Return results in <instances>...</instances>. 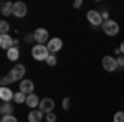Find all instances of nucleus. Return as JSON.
<instances>
[{
    "label": "nucleus",
    "mask_w": 124,
    "mask_h": 122,
    "mask_svg": "<svg viewBox=\"0 0 124 122\" xmlns=\"http://www.w3.org/2000/svg\"><path fill=\"white\" fill-rule=\"evenodd\" d=\"M50 50L46 45H35L31 48V56L35 58L37 61H46V58L50 56Z\"/></svg>",
    "instance_id": "f257e3e1"
},
{
    "label": "nucleus",
    "mask_w": 124,
    "mask_h": 122,
    "mask_svg": "<svg viewBox=\"0 0 124 122\" xmlns=\"http://www.w3.org/2000/svg\"><path fill=\"white\" fill-rule=\"evenodd\" d=\"M103 31L109 36H114L119 33V25L116 20H108V22H103Z\"/></svg>",
    "instance_id": "f03ea898"
},
{
    "label": "nucleus",
    "mask_w": 124,
    "mask_h": 122,
    "mask_svg": "<svg viewBox=\"0 0 124 122\" xmlns=\"http://www.w3.org/2000/svg\"><path fill=\"white\" fill-rule=\"evenodd\" d=\"M86 18H88V22H89L93 27H99V25H103V17H101V13L96 12V10H88Z\"/></svg>",
    "instance_id": "7ed1b4c3"
},
{
    "label": "nucleus",
    "mask_w": 124,
    "mask_h": 122,
    "mask_svg": "<svg viewBox=\"0 0 124 122\" xmlns=\"http://www.w3.org/2000/svg\"><path fill=\"white\" fill-rule=\"evenodd\" d=\"M10 76L13 81H23V76H25V66L23 65H15L10 69Z\"/></svg>",
    "instance_id": "20e7f679"
},
{
    "label": "nucleus",
    "mask_w": 124,
    "mask_h": 122,
    "mask_svg": "<svg viewBox=\"0 0 124 122\" xmlns=\"http://www.w3.org/2000/svg\"><path fill=\"white\" fill-rule=\"evenodd\" d=\"M33 35H35V41H37V45H45L50 41V36H48V31L45 28H37L33 31Z\"/></svg>",
    "instance_id": "39448f33"
},
{
    "label": "nucleus",
    "mask_w": 124,
    "mask_h": 122,
    "mask_svg": "<svg viewBox=\"0 0 124 122\" xmlns=\"http://www.w3.org/2000/svg\"><path fill=\"white\" fill-rule=\"evenodd\" d=\"M103 68H104L106 71H116V68H119L117 65V58L114 56H104L103 58Z\"/></svg>",
    "instance_id": "423d86ee"
},
{
    "label": "nucleus",
    "mask_w": 124,
    "mask_h": 122,
    "mask_svg": "<svg viewBox=\"0 0 124 122\" xmlns=\"http://www.w3.org/2000/svg\"><path fill=\"white\" fill-rule=\"evenodd\" d=\"M53 107H55V101H53V99H50V97L41 99V102H40V106H38V109H40L43 114L53 112Z\"/></svg>",
    "instance_id": "0eeeda50"
},
{
    "label": "nucleus",
    "mask_w": 124,
    "mask_h": 122,
    "mask_svg": "<svg viewBox=\"0 0 124 122\" xmlns=\"http://www.w3.org/2000/svg\"><path fill=\"white\" fill-rule=\"evenodd\" d=\"M12 15H15L17 18H23L27 15V5L23 2H15L13 3V10H12Z\"/></svg>",
    "instance_id": "6e6552de"
},
{
    "label": "nucleus",
    "mask_w": 124,
    "mask_h": 122,
    "mask_svg": "<svg viewBox=\"0 0 124 122\" xmlns=\"http://www.w3.org/2000/svg\"><path fill=\"white\" fill-rule=\"evenodd\" d=\"M46 46H48V50H50V53L53 55V53H56V51H60V50L63 48V40H61V38H51L46 43Z\"/></svg>",
    "instance_id": "1a4fd4ad"
},
{
    "label": "nucleus",
    "mask_w": 124,
    "mask_h": 122,
    "mask_svg": "<svg viewBox=\"0 0 124 122\" xmlns=\"http://www.w3.org/2000/svg\"><path fill=\"white\" fill-rule=\"evenodd\" d=\"M33 89H35L33 81H30V79H23V81H20V91L25 93L27 96H28V94H33Z\"/></svg>",
    "instance_id": "9d476101"
},
{
    "label": "nucleus",
    "mask_w": 124,
    "mask_h": 122,
    "mask_svg": "<svg viewBox=\"0 0 124 122\" xmlns=\"http://www.w3.org/2000/svg\"><path fill=\"white\" fill-rule=\"evenodd\" d=\"M13 97H15V93H13L10 87H0V99H2L3 102L13 101Z\"/></svg>",
    "instance_id": "9b49d317"
},
{
    "label": "nucleus",
    "mask_w": 124,
    "mask_h": 122,
    "mask_svg": "<svg viewBox=\"0 0 124 122\" xmlns=\"http://www.w3.org/2000/svg\"><path fill=\"white\" fill-rule=\"evenodd\" d=\"M12 46H13V38H10V35H0V48L8 51Z\"/></svg>",
    "instance_id": "f8f14e48"
},
{
    "label": "nucleus",
    "mask_w": 124,
    "mask_h": 122,
    "mask_svg": "<svg viewBox=\"0 0 124 122\" xmlns=\"http://www.w3.org/2000/svg\"><path fill=\"white\" fill-rule=\"evenodd\" d=\"M43 119V112L40 109H31L28 114V122H41Z\"/></svg>",
    "instance_id": "ddd939ff"
},
{
    "label": "nucleus",
    "mask_w": 124,
    "mask_h": 122,
    "mask_svg": "<svg viewBox=\"0 0 124 122\" xmlns=\"http://www.w3.org/2000/svg\"><path fill=\"white\" fill-rule=\"evenodd\" d=\"M40 102H41V101L38 99V96L33 93V94H28V96H27V102L25 104H27L28 107H31V109H35L37 106H40Z\"/></svg>",
    "instance_id": "4468645a"
},
{
    "label": "nucleus",
    "mask_w": 124,
    "mask_h": 122,
    "mask_svg": "<svg viewBox=\"0 0 124 122\" xmlns=\"http://www.w3.org/2000/svg\"><path fill=\"white\" fill-rule=\"evenodd\" d=\"M12 10H13V3H12V2H2L0 12H2L3 17H8L10 13H12Z\"/></svg>",
    "instance_id": "2eb2a0df"
},
{
    "label": "nucleus",
    "mask_w": 124,
    "mask_h": 122,
    "mask_svg": "<svg viewBox=\"0 0 124 122\" xmlns=\"http://www.w3.org/2000/svg\"><path fill=\"white\" fill-rule=\"evenodd\" d=\"M0 112H2V115H12L13 114V106L10 102H3L0 106Z\"/></svg>",
    "instance_id": "dca6fc26"
},
{
    "label": "nucleus",
    "mask_w": 124,
    "mask_h": 122,
    "mask_svg": "<svg viewBox=\"0 0 124 122\" xmlns=\"http://www.w3.org/2000/svg\"><path fill=\"white\" fill-rule=\"evenodd\" d=\"M18 56H20V50H18V48L12 46L8 51H7V58H8L10 61H17V59H18Z\"/></svg>",
    "instance_id": "f3484780"
},
{
    "label": "nucleus",
    "mask_w": 124,
    "mask_h": 122,
    "mask_svg": "<svg viewBox=\"0 0 124 122\" xmlns=\"http://www.w3.org/2000/svg\"><path fill=\"white\" fill-rule=\"evenodd\" d=\"M13 101L17 104H23V102H27V94L25 93H15V97H13Z\"/></svg>",
    "instance_id": "a211bd4d"
},
{
    "label": "nucleus",
    "mask_w": 124,
    "mask_h": 122,
    "mask_svg": "<svg viewBox=\"0 0 124 122\" xmlns=\"http://www.w3.org/2000/svg\"><path fill=\"white\" fill-rule=\"evenodd\" d=\"M0 31H2V35H8V31H10V23L8 22H5V20L0 22Z\"/></svg>",
    "instance_id": "6ab92c4d"
},
{
    "label": "nucleus",
    "mask_w": 124,
    "mask_h": 122,
    "mask_svg": "<svg viewBox=\"0 0 124 122\" xmlns=\"http://www.w3.org/2000/svg\"><path fill=\"white\" fill-rule=\"evenodd\" d=\"M10 83H13V79H12V76H10V74L3 76V78L0 79V84H2V87H7V84H10Z\"/></svg>",
    "instance_id": "aec40b11"
},
{
    "label": "nucleus",
    "mask_w": 124,
    "mask_h": 122,
    "mask_svg": "<svg viewBox=\"0 0 124 122\" xmlns=\"http://www.w3.org/2000/svg\"><path fill=\"white\" fill-rule=\"evenodd\" d=\"M56 63H58V59H56L55 55H50V56L46 58V65L48 66H56Z\"/></svg>",
    "instance_id": "412c9836"
},
{
    "label": "nucleus",
    "mask_w": 124,
    "mask_h": 122,
    "mask_svg": "<svg viewBox=\"0 0 124 122\" xmlns=\"http://www.w3.org/2000/svg\"><path fill=\"white\" fill-rule=\"evenodd\" d=\"M0 122H18V121H17V117L12 114V115H2V121Z\"/></svg>",
    "instance_id": "4be33fe9"
},
{
    "label": "nucleus",
    "mask_w": 124,
    "mask_h": 122,
    "mask_svg": "<svg viewBox=\"0 0 124 122\" xmlns=\"http://www.w3.org/2000/svg\"><path fill=\"white\" fill-rule=\"evenodd\" d=\"M114 122H124V112L123 111H119V112L114 114V119H113Z\"/></svg>",
    "instance_id": "5701e85b"
},
{
    "label": "nucleus",
    "mask_w": 124,
    "mask_h": 122,
    "mask_svg": "<svg viewBox=\"0 0 124 122\" xmlns=\"http://www.w3.org/2000/svg\"><path fill=\"white\" fill-rule=\"evenodd\" d=\"M45 121H46V122H56V115H55L53 112H50V114L45 115Z\"/></svg>",
    "instance_id": "b1692460"
},
{
    "label": "nucleus",
    "mask_w": 124,
    "mask_h": 122,
    "mask_svg": "<svg viewBox=\"0 0 124 122\" xmlns=\"http://www.w3.org/2000/svg\"><path fill=\"white\" fill-rule=\"evenodd\" d=\"M25 41H27V43H33V41H35V35H33V33H28V35L25 36Z\"/></svg>",
    "instance_id": "393cba45"
},
{
    "label": "nucleus",
    "mask_w": 124,
    "mask_h": 122,
    "mask_svg": "<svg viewBox=\"0 0 124 122\" xmlns=\"http://www.w3.org/2000/svg\"><path fill=\"white\" fill-rule=\"evenodd\" d=\"M117 65H119V68H124V55L117 56Z\"/></svg>",
    "instance_id": "a878e982"
},
{
    "label": "nucleus",
    "mask_w": 124,
    "mask_h": 122,
    "mask_svg": "<svg viewBox=\"0 0 124 122\" xmlns=\"http://www.w3.org/2000/svg\"><path fill=\"white\" fill-rule=\"evenodd\" d=\"M63 109H65V111H66V109H70V99H68V97H65V99H63Z\"/></svg>",
    "instance_id": "bb28decb"
},
{
    "label": "nucleus",
    "mask_w": 124,
    "mask_h": 122,
    "mask_svg": "<svg viewBox=\"0 0 124 122\" xmlns=\"http://www.w3.org/2000/svg\"><path fill=\"white\" fill-rule=\"evenodd\" d=\"M81 5H83V2H81V0H75V2H73V7H75V8H79Z\"/></svg>",
    "instance_id": "cd10ccee"
},
{
    "label": "nucleus",
    "mask_w": 124,
    "mask_h": 122,
    "mask_svg": "<svg viewBox=\"0 0 124 122\" xmlns=\"http://www.w3.org/2000/svg\"><path fill=\"white\" fill-rule=\"evenodd\" d=\"M101 17H103V22H108V20H109V13H108V12H103Z\"/></svg>",
    "instance_id": "c85d7f7f"
},
{
    "label": "nucleus",
    "mask_w": 124,
    "mask_h": 122,
    "mask_svg": "<svg viewBox=\"0 0 124 122\" xmlns=\"http://www.w3.org/2000/svg\"><path fill=\"white\" fill-rule=\"evenodd\" d=\"M119 48H121V51H123V55H124V41L121 43V46H119Z\"/></svg>",
    "instance_id": "c756f323"
}]
</instances>
